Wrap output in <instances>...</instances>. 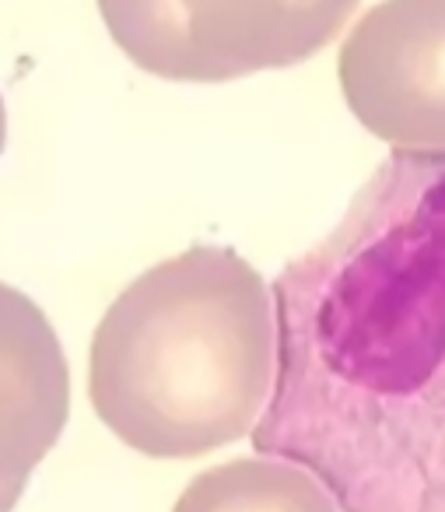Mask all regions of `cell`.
Returning <instances> with one entry per match:
<instances>
[{
	"instance_id": "1",
	"label": "cell",
	"mask_w": 445,
	"mask_h": 512,
	"mask_svg": "<svg viewBox=\"0 0 445 512\" xmlns=\"http://www.w3.org/2000/svg\"><path fill=\"white\" fill-rule=\"evenodd\" d=\"M274 309L256 453L312 470L340 512H445V155L382 162Z\"/></svg>"
},
{
	"instance_id": "2",
	"label": "cell",
	"mask_w": 445,
	"mask_h": 512,
	"mask_svg": "<svg viewBox=\"0 0 445 512\" xmlns=\"http://www.w3.org/2000/svg\"><path fill=\"white\" fill-rule=\"evenodd\" d=\"M277 379L274 288L225 246L137 274L99 320L88 397L102 425L155 460L253 435Z\"/></svg>"
},
{
	"instance_id": "3",
	"label": "cell",
	"mask_w": 445,
	"mask_h": 512,
	"mask_svg": "<svg viewBox=\"0 0 445 512\" xmlns=\"http://www.w3.org/2000/svg\"><path fill=\"white\" fill-rule=\"evenodd\" d=\"M354 120L407 155H445V0H382L337 57Z\"/></svg>"
},
{
	"instance_id": "4",
	"label": "cell",
	"mask_w": 445,
	"mask_h": 512,
	"mask_svg": "<svg viewBox=\"0 0 445 512\" xmlns=\"http://www.w3.org/2000/svg\"><path fill=\"white\" fill-rule=\"evenodd\" d=\"M71 414V369L46 313L0 281V484H25Z\"/></svg>"
},
{
	"instance_id": "5",
	"label": "cell",
	"mask_w": 445,
	"mask_h": 512,
	"mask_svg": "<svg viewBox=\"0 0 445 512\" xmlns=\"http://www.w3.org/2000/svg\"><path fill=\"white\" fill-rule=\"evenodd\" d=\"M361 0H183L211 85L316 57Z\"/></svg>"
},
{
	"instance_id": "6",
	"label": "cell",
	"mask_w": 445,
	"mask_h": 512,
	"mask_svg": "<svg viewBox=\"0 0 445 512\" xmlns=\"http://www.w3.org/2000/svg\"><path fill=\"white\" fill-rule=\"evenodd\" d=\"M172 512H340V505L312 470L263 453L197 474Z\"/></svg>"
},
{
	"instance_id": "7",
	"label": "cell",
	"mask_w": 445,
	"mask_h": 512,
	"mask_svg": "<svg viewBox=\"0 0 445 512\" xmlns=\"http://www.w3.org/2000/svg\"><path fill=\"white\" fill-rule=\"evenodd\" d=\"M99 15L113 43L141 71L165 81L211 85V74L193 46L183 0H99Z\"/></svg>"
},
{
	"instance_id": "8",
	"label": "cell",
	"mask_w": 445,
	"mask_h": 512,
	"mask_svg": "<svg viewBox=\"0 0 445 512\" xmlns=\"http://www.w3.org/2000/svg\"><path fill=\"white\" fill-rule=\"evenodd\" d=\"M25 484H0V512H11L22 498Z\"/></svg>"
},
{
	"instance_id": "9",
	"label": "cell",
	"mask_w": 445,
	"mask_h": 512,
	"mask_svg": "<svg viewBox=\"0 0 445 512\" xmlns=\"http://www.w3.org/2000/svg\"><path fill=\"white\" fill-rule=\"evenodd\" d=\"M4 141H8V109H4V99H0V151H4Z\"/></svg>"
}]
</instances>
